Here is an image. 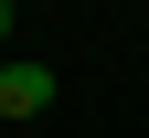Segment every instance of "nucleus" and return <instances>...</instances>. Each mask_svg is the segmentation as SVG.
Wrapping results in <instances>:
<instances>
[{
  "label": "nucleus",
  "instance_id": "f257e3e1",
  "mask_svg": "<svg viewBox=\"0 0 149 138\" xmlns=\"http://www.w3.org/2000/svg\"><path fill=\"white\" fill-rule=\"evenodd\" d=\"M43 106H53V64H0V117H22V128H32Z\"/></svg>",
  "mask_w": 149,
  "mask_h": 138
},
{
  "label": "nucleus",
  "instance_id": "f03ea898",
  "mask_svg": "<svg viewBox=\"0 0 149 138\" xmlns=\"http://www.w3.org/2000/svg\"><path fill=\"white\" fill-rule=\"evenodd\" d=\"M0 43H11V0H0Z\"/></svg>",
  "mask_w": 149,
  "mask_h": 138
}]
</instances>
